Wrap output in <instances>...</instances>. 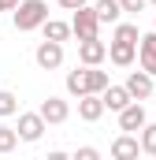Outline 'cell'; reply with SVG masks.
Returning a JSON list of instances; mask_svg holds the SVG:
<instances>
[{"mask_svg":"<svg viewBox=\"0 0 156 160\" xmlns=\"http://www.w3.org/2000/svg\"><path fill=\"white\" fill-rule=\"evenodd\" d=\"M112 82H108V71H97V67H82V71H71L67 75V93L71 97H89V93H104Z\"/></svg>","mask_w":156,"mask_h":160,"instance_id":"1","label":"cell"},{"mask_svg":"<svg viewBox=\"0 0 156 160\" xmlns=\"http://www.w3.org/2000/svg\"><path fill=\"white\" fill-rule=\"evenodd\" d=\"M48 22V4L45 0H22L19 8H15V30H37Z\"/></svg>","mask_w":156,"mask_h":160,"instance_id":"2","label":"cell"},{"mask_svg":"<svg viewBox=\"0 0 156 160\" xmlns=\"http://www.w3.org/2000/svg\"><path fill=\"white\" fill-rule=\"evenodd\" d=\"M71 30H75V38H78V41H97V30H100L97 11H93V8H82V11H75Z\"/></svg>","mask_w":156,"mask_h":160,"instance_id":"3","label":"cell"},{"mask_svg":"<svg viewBox=\"0 0 156 160\" xmlns=\"http://www.w3.org/2000/svg\"><path fill=\"white\" fill-rule=\"evenodd\" d=\"M45 127L48 123L41 119V112H22L19 116V127H15L19 130V142H37L41 134H45Z\"/></svg>","mask_w":156,"mask_h":160,"instance_id":"4","label":"cell"},{"mask_svg":"<svg viewBox=\"0 0 156 160\" xmlns=\"http://www.w3.org/2000/svg\"><path fill=\"white\" fill-rule=\"evenodd\" d=\"M34 60H37L41 71H56V67L63 63V45H56V41H41L37 52H34Z\"/></svg>","mask_w":156,"mask_h":160,"instance_id":"5","label":"cell"},{"mask_svg":"<svg viewBox=\"0 0 156 160\" xmlns=\"http://www.w3.org/2000/svg\"><path fill=\"white\" fill-rule=\"evenodd\" d=\"M78 60L85 63V67H100L104 60H108V45L97 38V41H78Z\"/></svg>","mask_w":156,"mask_h":160,"instance_id":"6","label":"cell"},{"mask_svg":"<svg viewBox=\"0 0 156 160\" xmlns=\"http://www.w3.org/2000/svg\"><path fill=\"white\" fill-rule=\"evenodd\" d=\"M37 112H41V119H45V123H63L67 116H71V108H67L63 97H45Z\"/></svg>","mask_w":156,"mask_h":160,"instance_id":"7","label":"cell"},{"mask_svg":"<svg viewBox=\"0 0 156 160\" xmlns=\"http://www.w3.org/2000/svg\"><path fill=\"white\" fill-rule=\"evenodd\" d=\"M119 127H123V130H145V127H149V116H145L141 101H134L130 108L119 112Z\"/></svg>","mask_w":156,"mask_h":160,"instance_id":"8","label":"cell"},{"mask_svg":"<svg viewBox=\"0 0 156 160\" xmlns=\"http://www.w3.org/2000/svg\"><path fill=\"white\" fill-rule=\"evenodd\" d=\"M126 89H130L134 101L153 97V75H145V71H130V75H126Z\"/></svg>","mask_w":156,"mask_h":160,"instance_id":"9","label":"cell"},{"mask_svg":"<svg viewBox=\"0 0 156 160\" xmlns=\"http://www.w3.org/2000/svg\"><path fill=\"white\" fill-rule=\"evenodd\" d=\"M100 101H104V108H112V112H123V108L134 104V97H130L126 86H108V89L100 93Z\"/></svg>","mask_w":156,"mask_h":160,"instance_id":"10","label":"cell"},{"mask_svg":"<svg viewBox=\"0 0 156 160\" xmlns=\"http://www.w3.org/2000/svg\"><path fill=\"white\" fill-rule=\"evenodd\" d=\"M138 153H141V142L130 134H119L112 142V160H138Z\"/></svg>","mask_w":156,"mask_h":160,"instance_id":"11","label":"cell"},{"mask_svg":"<svg viewBox=\"0 0 156 160\" xmlns=\"http://www.w3.org/2000/svg\"><path fill=\"white\" fill-rule=\"evenodd\" d=\"M138 56H141V71H145V75H156V30L153 34H141Z\"/></svg>","mask_w":156,"mask_h":160,"instance_id":"12","label":"cell"},{"mask_svg":"<svg viewBox=\"0 0 156 160\" xmlns=\"http://www.w3.org/2000/svg\"><path fill=\"white\" fill-rule=\"evenodd\" d=\"M134 52H138V45H130V41H112L108 45V60L115 67H130L134 63Z\"/></svg>","mask_w":156,"mask_h":160,"instance_id":"13","label":"cell"},{"mask_svg":"<svg viewBox=\"0 0 156 160\" xmlns=\"http://www.w3.org/2000/svg\"><path fill=\"white\" fill-rule=\"evenodd\" d=\"M78 116L85 123H97L100 116H104V101H100V93H89V97H82L78 101Z\"/></svg>","mask_w":156,"mask_h":160,"instance_id":"14","label":"cell"},{"mask_svg":"<svg viewBox=\"0 0 156 160\" xmlns=\"http://www.w3.org/2000/svg\"><path fill=\"white\" fill-rule=\"evenodd\" d=\"M41 30H45V41H56V45H63V41L75 34V30H71V22H60V19H48Z\"/></svg>","mask_w":156,"mask_h":160,"instance_id":"15","label":"cell"},{"mask_svg":"<svg viewBox=\"0 0 156 160\" xmlns=\"http://www.w3.org/2000/svg\"><path fill=\"white\" fill-rule=\"evenodd\" d=\"M93 11H97V19H100V22H115V26H119L123 4H119V0H97V8H93Z\"/></svg>","mask_w":156,"mask_h":160,"instance_id":"16","label":"cell"},{"mask_svg":"<svg viewBox=\"0 0 156 160\" xmlns=\"http://www.w3.org/2000/svg\"><path fill=\"white\" fill-rule=\"evenodd\" d=\"M112 41H130V45H141V34H138V26H134V22H119Z\"/></svg>","mask_w":156,"mask_h":160,"instance_id":"17","label":"cell"},{"mask_svg":"<svg viewBox=\"0 0 156 160\" xmlns=\"http://www.w3.org/2000/svg\"><path fill=\"white\" fill-rule=\"evenodd\" d=\"M15 145H19V130L7 127V123H0V153H11Z\"/></svg>","mask_w":156,"mask_h":160,"instance_id":"18","label":"cell"},{"mask_svg":"<svg viewBox=\"0 0 156 160\" xmlns=\"http://www.w3.org/2000/svg\"><path fill=\"white\" fill-rule=\"evenodd\" d=\"M15 112H19V97L11 89H0V119L4 116H15Z\"/></svg>","mask_w":156,"mask_h":160,"instance_id":"19","label":"cell"},{"mask_svg":"<svg viewBox=\"0 0 156 160\" xmlns=\"http://www.w3.org/2000/svg\"><path fill=\"white\" fill-rule=\"evenodd\" d=\"M141 153L156 157V123H149V127L141 130Z\"/></svg>","mask_w":156,"mask_h":160,"instance_id":"20","label":"cell"},{"mask_svg":"<svg viewBox=\"0 0 156 160\" xmlns=\"http://www.w3.org/2000/svg\"><path fill=\"white\" fill-rule=\"evenodd\" d=\"M71 160H100V153H97L93 145H82V149H78V153H75Z\"/></svg>","mask_w":156,"mask_h":160,"instance_id":"21","label":"cell"},{"mask_svg":"<svg viewBox=\"0 0 156 160\" xmlns=\"http://www.w3.org/2000/svg\"><path fill=\"white\" fill-rule=\"evenodd\" d=\"M119 4H123V11H141L149 0H119Z\"/></svg>","mask_w":156,"mask_h":160,"instance_id":"22","label":"cell"},{"mask_svg":"<svg viewBox=\"0 0 156 160\" xmlns=\"http://www.w3.org/2000/svg\"><path fill=\"white\" fill-rule=\"evenodd\" d=\"M60 8H67V11H82L85 0H60Z\"/></svg>","mask_w":156,"mask_h":160,"instance_id":"23","label":"cell"},{"mask_svg":"<svg viewBox=\"0 0 156 160\" xmlns=\"http://www.w3.org/2000/svg\"><path fill=\"white\" fill-rule=\"evenodd\" d=\"M19 4H22V0H0V11H15Z\"/></svg>","mask_w":156,"mask_h":160,"instance_id":"24","label":"cell"},{"mask_svg":"<svg viewBox=\"0 0 156 160\" xmlns=\"http://www.w3.org/2000/svg\"><path fill=\"white\" fill-rule=\"evenodd\" d=\"M45 160H71V157H67V153H60V149H52V153H48Z\"/></svg>","mask_w":156,"mask_h":160,"instance_id":"25","label":"cell"},{"mask_svg":"<svg viewBox=\"0 0 156 160\" xmlns=\"http://www.w3.org/2000/svg\"><path fill=\"white\" fill-rule=\"evenodd\" d=\"M149 4H156V0H149Z\"/></svg>","mask_w":156,"mask_h":160,"instance_id":"26","label":"cell"}]
</instances>
